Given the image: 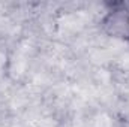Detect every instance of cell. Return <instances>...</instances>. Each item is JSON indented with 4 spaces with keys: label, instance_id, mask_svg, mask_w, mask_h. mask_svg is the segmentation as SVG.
Masks as SVG:
<instances>
[{
    "label": "cell",
    "instance_id": "cell-1",
    "mask_svg": "<svg viewBox=\"0 0 129 127\" xmlns=\"http://www.w3.org/2000/svg\"><path fill=\"white\" fill-rule=\"evenodd\" d=\"M126 39H128V42H129V17H128V34H126Z\"/></svg>",
    "mask_w": 129,
    "mask_h": 127
}]
</instances>
